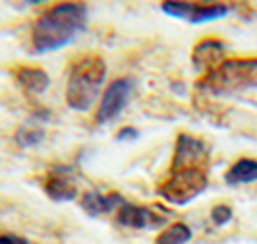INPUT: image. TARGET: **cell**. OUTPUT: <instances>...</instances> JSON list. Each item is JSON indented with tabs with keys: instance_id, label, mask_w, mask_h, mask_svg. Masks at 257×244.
I'll return each instance as SVG.
<instances>
[{
	"instance_id": "obj_1",
	"label": "cell",
	"mask_w": 257,
	"mask_h": 244,
	"mask_svg": "<svg viewBox=\"0 0 257 244\" xmlns=\"http://www.w3.org/2000/svg\"><path fill=\"white\" fill-rule=\"evenodd\" d=\"M209 147L192 134H180L172 155L170 171L159 186V196L168 204L186 206L205 192L209 184Z\"/></svg>"
},
{
	"instance_id": "obj_2",
	"label": "cell",
	"mask_w": 257,
	"mask_h": 244,
	"mask_svg": "<svg viewBox=\"0 0 257 244\" xmlns=\"http://www.w3.org/2000/svg\"><path fill=\"white\" fill-rule=\"evenodd\" d=\"M87 4L64 2L56 4L35 22L31 31L33 51L37 54L64 49L87 27Z\"/></svg>"
},
{
	"instance_id": "obj_3",
	"label": "cell",
	"mask_w": 257,
	"mask_h": 244,
	"mask_svg": "<svg viewBox=\"0 0 257 244\" xmlns=\"http://www.w3.org/2000/svg\"><path fill=\"white\" fill-rule=\"evenodd\" d=\"M197 88L215 97H230L242 91L257 90V58H230L207 72Z\"/></svg>"
},
{
	"instance_id": "obj_4",
	"label": "cell",
	"mask_w": 257,
	"mask_h": 244,
	"mask_svg": "<svg viewBox=\"0 0 257 244\" xmlns=\"http://www.w3.org/2000/svg\"><path fill=\"white\" fill-rule=\"evenodd\" d=\"M106 77V64L101 56H83L77 60L66 86V103L72 111L85 113L97 101Z\"/></svg>"
},
{
	"instance_id": "obj_5",
	"label": "cell",
	"mask_w": 257,
	"mask_h": 244,
	"mask_svg": "<svg viewBox=\"0 0 257 244\" xmlns=\"http://www.w3.org/2000/svg\"><path fill=\"white\" fill-rule=\"evenodd\" d=\"M161 10L172 16V18H180L190 24H207V22H215L224 16L230 14L228 4H193V2H165L161 6Z\"/></svg>"
},
{
	"instance_id": "obj_6",
	"label": "cell",
	"mask_w": 257,
	"mask_h": 244,
	"mask_svg": "<svg viewBox=\"0 0 257 244\" xmlns=\"http://www.w3.org/2000/svg\"><path fill=\"white\" fill-rule=\"evenodd\" d=\"M134 90V82L128 77H122V79H114L106 91H104L103 99L99 103L97 109V124H108L112 122L116 116L122 113V109L128 105L130 95Z\"/></svg>"
},
{
	"instance_id": "obj_7",
	"label": "cell",
	"mask_w": 257,
	"mask_h": 244,
	"mask_svg": "<svg viewBox=\"0 0 257 244\" xmlns=\"http://www.w3.org/2000/svg\"><path fill=\"white\" fill-rule=\"evenodd\" d=\"M224 43L219 39H205L201 43L195 45V49L192 52V62L195 70L201 72H211L215 70L219 64H222V56H224Z\"/></svg>"
},
{
	"instance_id": "obj_8",
	"label": "cell",
	"mask_w": 257,
	"mask_h": 244,
	"mask_svg": "<svg viewBox=\"0 0 257 244\" xmlns=\"http://www.w3.org/2000/svg\"><path fill=\"white\" fill-rule=\"evenodd\" d=\"M165 219L157 215L153 209L142 206H134V204H124L118 211V223L124 227L132 229H147V227H157L161 225Z\"/></svg>"
},
{
	"instance_id": "obj_9",
	"label": "cell",
	"mask_w": 257,
	"mask_h": 244,
	"mask_svg": "<svg viewBox=\"0 0 257 244\" xmlns=\"http://www.w3.org/2000/svg\"><path fill=\"white\" fill-rule=\"evenodd\" d=\"M126 204L124 198L120 194H101V192H87L81 198V209L89 215V217H99L103 213L112 211L114 207H122Z\"/></svg>"
},
{
	"instance_id": "obj_10",
	"label": "cell",
	"mask_w": 257,
	"mask_h": 244,
	"mask_svg": "<svg viewBox=\"0 0 257 244\" xmlns=\"http://www.w3.org/2000/svg\"><path fill=\"white\" fill-rule=\"evenodd\" d=\"M45 194L54 202H72L76 200L77 188L70 180V177H64L60 173H52L45 180Z\"/></svg>"
},
{
	"instance_id": "obj_11",
	"label": "cell",
	"mask_w": 257,
	"mask_h": 244,
	"mask_svg": "<svg viewBox=\"0 0 257 244\" xmlns=\"http://www.w3.org/2000/svg\"><path fill=\"white\" fill-rule=\"evenodd\" d=\"M16 79L18 84L27 91V93H33V95H41L45 93L49 84H51V77L45 70L41 68H31V66H24L16 72Z\"/></svg>"
},
{
	"instance_id": "obj_12",
	"label": "cell",
	"mask_w": 257,
	"mask_h": 244,
	"mask_svg": "<svg viewBox=\"0 0 257 244\" xmlns=\"http://www.w3.org/2000/svg\"><path fill=\"white\" fill-rule=\"evenodd\" d=\"M226 184L230 186H242L257 182V159H238L224 175Z\"/></svg>"
},
{
	"instance_id": "obj_13",
	"label": "cell",
	"mask_w": 257,
	"mask_h": 244,
	"mask_svg": "<svg viewBox=\"0 0 257 244\" xmlns=\"http://www.w3.org/2000/svg\"><path fill=\"white\" fill-rule=\"evenodd\" d=\"M192 240V229L186 223H174L157 236V244H188Z\"/></svg>"
},
{
	"instance_id": "obj_14",
	"label": "cell",
	"mask_w": 257,
	"mask_h": 244,
	"mask_svg": "<svg viewBox=\"0 0 257 244\" xmlns=\"http://www.w3.org/2000/svg\"><path fill=\"white\" fill-rule=\"evenodd\" d=\"M43 140H45V130L33 128V126H24L16 134V141L22 147H33V145H39Z\"/></svg>"
},
{
	"instance_id": "obj_15",
	"label": "cell",
	"mask_w": 257,
	"mask_h": 244,
	"mask_svg": "<svg viewBox=\"0 0 257 244\" xmlns=\"http://www.w3.org/2000/svg\"><path fill=\"white\" fill-rule=\"evenodd\" d=\"M211 219L215 225H226L232 219V209L228 206H215L211 211Z\"/></svg>"
},
{
	"instance_id": "obj_16",
	"label": "cell",
	"mask_w": 257,
	"mask_h": 244,
	"mask_svg": "<svg viewBox=\"0 0 257 244\" xmlns=\"http://www.w3.org/2000/svg\"><path fill=\"white\" fill-rule=\"evenodd\" d=\"M134 140H138V130L132 128V126H126V128H122L116 134V141H134Z\"/></svg>"
},
{
	"instance_id": "obj_17",
	"label": "cell",
	"mask_w": 257,
	"mask_h": 244,
	"mask_svg": "<svg viewBox=\"0 0 257 244\" xmlns=\"http://www.w3.org/2000/svg\"><path fill=\"white\" fill-rule=\"evenodd\" d=\"M0 244H29V240L20 234H0Z\"/></svg>"
}]
</instances>
